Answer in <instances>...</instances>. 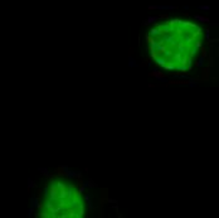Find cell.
Instances as JSON below:
<instances>
[{"instance_id": "obj_1", "label": "cell", "mask_w": 219, "mask_h": 218, "mask_svg": "<svg viewBox=\"0 0 219 218\" xmlns=\"http://www.w3.org/2000/svg\"><path fill=\"white\" fill-rule=\"evenodd\" d=\"M203 30L195 23L181 19L158 23L147 33L151 57L164 69L184 72L191 67L203 43Z\"/></svg>"}, {"instance_id": "obj_2", "label": "cell", "mask_w": 219, "mask_h": 218, "mask_svg": "<svg viewBox=\"0 0 219 218\" xmlns=\"http://www.w3.org/2000/svg\"><path fill=\"white\" fill-rule=\"evenodd\" d=\"M85 200L74 184L53 179L45 185L40 216L49 218H78L85 214Z\"/></svg>"}]
</instances>
